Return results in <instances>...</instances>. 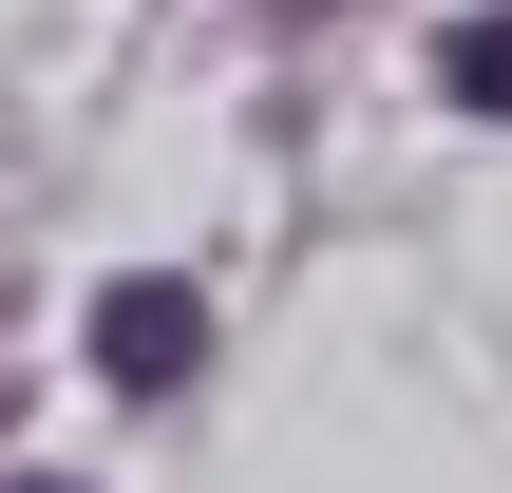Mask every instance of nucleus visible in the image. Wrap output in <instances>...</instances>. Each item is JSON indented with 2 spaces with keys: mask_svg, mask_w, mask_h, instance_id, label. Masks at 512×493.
Segmentation results:
<instances>
[{
  "mask_svg": "<svg viewBox=\"0 0 512 493\" xmlns=\"http://www.w3.org/2000/svg\"><path fill=\"white\" fill-rule=\"evenodd\" d=\"M437 76H456L475 114H512V19H456V57H437Z\"/></svg>",
  "mask_w": 512,
  "mask_h": 493,
  "instance_id": "obj_2",
  "label": "nucleus"
},
{
  "mask_svg": "<svg viewBox=\"0 0 512 493\" xmlns=\"http://www.w3.org/2000/svg\"><path fill=\"white\" fill-rule=\"evenodd\" d=\"M19 493H57V475H19Z\"/></svg>",
  "mask_w": 512,
  "mask_h": 493,
  "instance_id": "obj_3",
  "label": "nucleus"
},
{
  "mask_svg": "<svg viewBox=\"0 0 512 493\" xmlns=\"http://www.w3.org/2000/svg\"><path fill=\"white\" fill-rule=\"evenodd\" d=\"M190 342H209V323H190V285H114V304H95V361H114L133 399H171V380H190Z\"/></svg>",
  "mask_w": 512,
  "mask_h": 493,
  "instance_id": "obj_1",
  "label": "nucleus"
}]
</instances>
